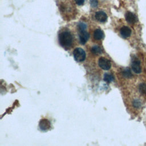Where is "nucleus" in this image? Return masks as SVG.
<instances>
[{
  "instance_id": "nucleus-1",
  "label": "nucleus",
  "mask_w": 146,
  "mask_h": 146,
  "mask_svg": "<svg viewBox=\"0 0 146 146\" xmlns=\"http://www.w3.org/2000/svg\"><path fill=\"white\" fill-rule=\"evenodd\" d=\"M58 39L61 46L66 49L70 47L72 44V35L69 31H64L60 33L59 35Z\"/></svg>"
},
{
  "instance_id": "nucleus-2",
  "label": "nucleus",
  "mask_w": 146,
  "mask_h": 146,
  "mask_svg": "<svg viewBox=\"0 0 146 146\" xmlns=\"http://www.w3.org/2000/svg\"><path fill=\"white\" fill-rule=\"evenodd\" d=\"M73 55L75 60L78 62H80L84 60L86 56V54L84 50L80 47L76 48L74 50Z\"/></svg>"
},
{
  "instance_id": "nucleus-3",
  "label": "nucleus",
  "mask_w": 146,
  "mask_h": 146,
  "mask_svg": "<svg viewBox=\"0 0 146 146\" xmlns=\"http://www.w3.org/2000/svg\"><path fill=\"white\" fill-rule=\"evenodd\" d=\"M98 63L100 67L104 70H108L111 67V63L110 60L104 57L100 58Z\"/></svg>"
},
{
  "instance_id": "nucleus-4",
  "label": "nucleus",
  "mask_w": 146,
  "mask_h": 146,
  "mask_svg": "<svg viewBox=\"0 0 146 146\" xmlns=\"http://www.w3.org/2000/svg\"><path fill=\"white\" fill-rule=\"evenodd\" d=\"M131 67L133 72L136 74H140L141 71L140 62L136 58H135L132 60Z\"/></svg>"
},
{
  "instance_id": "nucleus-5",
  "label": "nucleus",
  "mask_w": 146,
  "mask_h": 146,
  "mask_svg": "<svg viewBox=\"0 0 146 146\" xmlns=\"http://www.w3.org/2000/svg\"><path fill=\"white\" fill-rule=\"evenodd\" d=\"M39 127L42 131H46L51 128V123L48 120L46 119H43L40 120Z\"/></svg>"
},
{
  "instance_id": "nucleus-6",
  "label": "nucleus",
  "mask_w": 146,
  "mask_h": 146,
  "mask_svg": "<svg viewBox=\"0 0 146 146\" xmlns=\"http://www.w3.org/2000/svg\"><path fill=\"white\" fill-rule=\"evenodd\" d=\"M90 38L89 33L86 30L79 31V40L81 44H85Z\"/></svg>"
},
{
  "instance_id": "nucleus-7",
  "label": "nucleus",
  "mask_w": 146,
  "mask_h": 146,
  "mask_svg": "<svg viewBox=\"0 0 146 146\" xmlns=\"http://www.w3.org/2000/svg\"><path fill=\"white\" fill-rule=\"evenodd\" d=\"M95 17L96 19L100 22H105L107 19V14L102 11H99L96 12Z\"/></svg>"
},
{
  "instance_id": "nucleus-8",
  "label": "nucleus",
  "mask_w": 146,
  "mask_h": 146,
  "mask_svg": "<svg viewBox=\"0 0 146 146\" xmlns=\"http://www.w3.org/2000/svg\"><path fill=\"white\" fill-rule=\"evenodd\" d=\"M120 33L122 37L127 38L129 37L131 34V30L128 26H123L120 30Z\"/></svg>"
},
{
  "instance_id": "nucleus-9",
  "label": "nucleus",
  "mask_w": 146,
  "mask_h": 146,
  "mask_svg": "<svg viewBox=\"0 0 146 146\" xmlns=\"http://www.w3.org/2000/svg\"><path fill=\"white\" fill-rule=\"evenodd\" d=\"M125 17L126 21L129 23H134L136 21V16L131 12H127Z\"/></svg>"
},
{
  "instance_id": "nucleus-10",
  "label": "nucleus",
  "mask_w": 146,
  "mask_h": 146,
  "mask_svg": "<svg viewBox=\"0 0 146 146\" xmlns=\"http://www.w3.org/2000/svg\"><path fill=\"white\" fill-rule=\"evenodd\" d=\"M94 38L96 40H101L104 38V33L103 31L99 29H97L94 31Z\"/></svg>"
},
{
  "instance_id": "nucleus-11",
  "label": "nucleus",
  "mask_w": 146,
  "mask_h": 146,
  "mask_svg": "<svg viewBox=\"0 0 146 146\" xmlns=\"http://www.w3.org/2000/svg\"><path fill=\"white\" fill-rule=\"evenodd\" d=\"M123 76L125 78H130L132 76L131 71L129 68H125L122 71Z\"/></svg>"
},
{
  "instance_id": "nucleus-12",
  "label": "nucleus",
  "mask_w": 146,
  "mask_h": 146,
  "mask_svg": "<svg viewBox=\"0 0 146 146\" xmlns=\"http://www.w3.org/2000/svg\"><path fill=\"white\" fill-rule=\"evenodd\" d=\"M114 79L113 76L109 73H106L104 75V80L107 83H111Z\"/></svg>"
},
{
  "instance_id": "nucleus-13",
  "label": "nucleus",
  "mask_w": 146,
  "mask_h": 146,
  "mask_svg": "<svg viewBox=\"0 0 146 146\" xmlns=\"http://www.w3.org/2000/svg\"><path fill=\"white\" fill-rule=\"evenodd\" d=\"M91 51L92 54L97 55V54L102 53V48H100V47H99L98 46H94L91 48Z\"/></svg>"
},
{
  "instance_id": "nucleus-14",
  "label": "nucleus",
  "mask_w": 146,
  "mask_h": 146,
  "mask_svg": "<svg viewBox=\"0 0 146 146\" xmlns=\"http://www.w3.org/2000/svg\"><path fill=\"white\" fill-rule=\"evenodd\" d=\"M139 91L142 94H146V84L141 83L139 86Z\"/></svg>"
},
{
  "instance_id": "nucleus-15",
  "label": "nucleus",
  "mask_w": 146,
  "mask_h": 146,
  "mask_svg": "<svg viewBox=\"0 0 146 146\" xmlns=\"http://www.w3.org/2000/svg\"><path fill=\"white\" fill-rule=\"evenodd\" d=\"M78 27L79 31L86 30V29H87V25L86 23H84V22H80V23H79Z\"/></svg>"
},
{
  "instance_id": "nucleus-16",
  "label": "nucleus",
  "mask_w": 146,
  "mask_h": 146,
  "mask_svg": "<svg viewBox=\"0 0 146 146\" xmlns=\"http://www.w3.org/2000/svg\"><path fill=\"white\" fill-rule=\"evenodd\" d=\"M141 105V103L140 100L135 99L133 102V106L135 108H139Z\"/></svg>"
},
{
  "instance_id": "nucleus-17",
  "label": "nucleus",
  "mask_w": 146,
  "mask_h": 146,
  "mask_svg": "<svg viewBox=\"0 0 146 146\" xmlns=\"http://www.w3.org/2000/svg\"><path fill=\"white\" fill-rule=\"evenodd\" d=\"M90 5L93 7H96L98 5V0H90Z\"/></svg>"
},
{
  "instance_id": "nucleus-18",
  "label": "nucleus",
  "mask_w": 146,
  "mask_h": 146,
  "mask_svg": "<svg viewBox=\"0 0 146 146\" xmlns=\"http://www.w3.org/2000/svg\"><path fill=\"white\" fill-rule=\"evenodd\" d=\"M75 1L78 5H82L84 2V0H75Z\"/></svg>"
}]
</instances>
